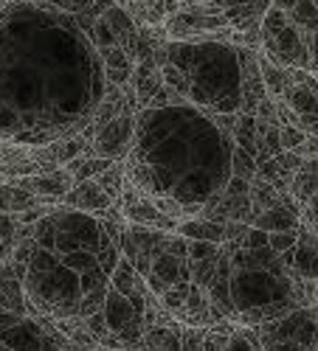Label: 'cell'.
I'll use <instances>...</instances> for the list:
<instances>
[{
  "instance_id": "1",
  "label": "cell",
  "mask_w": 318,
  "mask_h": 351,
  "mask_svg": "<svg viewBox=\"0 0 318 351\" xmlns=\"http://www.w3.org/2000/svg\"><path fill=\"white\" fill-rule=\"evenodd\" d=\"M104 87L102 60L76 17L32 0L0 9V141L43 146L82 132Z\"/></svg>"
},
{
  "instance_id": "2",
  "label": "cell",
  "mask_w": 318,
  "mask_h": 351,
  "mask_svg": "<svg viewBox=\"0 0 318 351\" xmlns=\"http://www.w3.org/2000/svg\"><path fill=\"white\" fill-rule=\"evenodd\" d=\"M231 132L186 101L135 112L124 178L147 197H172L203 211L231 178Z\"/></svg>"
},
{
  "instance_id": "3",
  "label": "cell",
  "mask_w": 318,
  "mask_h": 351,
  "mask_svg": "<svg viewBox=\"0 0 318 351\" xmlns=\"http://www.w3.org/2000/svg\"><path fill=\"white\" fill-rule=\"evenodd\" d=\"M122 230L124 222L51 206L34 222V250L23 276L25 315L79 317L82 298L110 284L122 256Z\"/></svg>"
},
{
  "instance_id": "4",
  "label": "cell",
  "mask_w": 318,
  "mask_h": 351,
  "mask_svg": "<svg viewBox=\"0 0 318 351\" xmlns=\"http://www.w3.org/2000/svg\"><path fill=\"white\" fill-rule=\"evenodd\" d=\"M206 295L212 306L237 326H259L296 306H315L304 295V281L293 278L268 245L242 247L223 242Z\"/></svg>"
},
{
  "instance_id": "5",
  "label": "cell",
  "mask_w": 318,
  "mask_h": 351,
  "mask_svg": "<svg viewBox=\"0 0 318 351\" xmlns=\"http://www.w3.org/2000/svg\"><path fill=\"white\" fill-rule=\"evenodd\" d=\"M152 60L161 82L178 101L209 115L240 112L242 76L237 45L220 40H166L155 45Z\"/></svg>"
},
{
  "instance_id": "6",
  "label": "cell",
  "mask_w": 318,
  "mask_h": 351,
  "mask_svg": "<svg viewBox=\"0 0 318 351\" xmlns=\"http://www.w3.org/2000/svg\"><path fill=\"white\" fill-rule=\"evenodd\" d=\"M259 45L273 65L315 73V0H271Z\"/></svg>"
},
{
  "instance_id": "7",
  "label": "cell",
  "mask_w": 318,
  "mask_h": 351,
  "mask_svg": "<svg viewBox=\"0 0 318 351\" xmlns=\"http://www.w3.org/2000/svg\"><path fill=\"white\" fill-rule=\"evenodd\" d=\"M259 348H304L315 351V306H296L279 317L253 326Z\"/></svg>"
},
{
  "instance_id": "8",
  "label": "cell",
  "mask_w": 318,
  "mask_h": 351,
  "mask_svg": "<svg viewBox=\"0 0 318 351\" xmlns=\"http://www.w3.org/2000/svg\"><path fill=\"white\" fill-rule=\"evenodd\" d=\"M161 25H163V34L169 40H189V43H194V40L228 43L231 32H234L223 14H206V12H197V9L172 12L163 17Z\"/></svg>"
},
{
  "instance_id": "9",
  "label": "cell",
  "mask_w": 318,
  "mask_h": 351,
  "mask_svg": "<svg viewBox=\"0 0 318 351\" xmlns=\"http://www.w3.org/2000/svg\"><path fill=\"white\" fill-rule=\"evenodd\" d=\"M181 9H197L206 14H223L234 32H259V23L271 0H175Z\"/></svg>"
},
{
  "instance_id": "10",
  "label": "cell",
  "mask_w": 318,
  "mask_h": 351,
  "mask_svg": "<svg viewBox=\"0 0 318 351\" xmlns=\"http://www.w3.org/2000/svg\"><path fill=\"white\" fill-rule=\"evenodd\" d=\"M172 230H158V228H144V225H124L122 230V256L130 258V265L138 270V276H147L152 258L166 247Z\"/></svg>"
},
{
  "instance_id": "11",
  "label": "cell",
  "mask_w": 318,
  "mask_h": 351,
  "mask_svg": "<svg viewBox=\"0 0 318 351\" xmlns=\"http://www.w3.org/2000/svg\"><path fill=\"white\" fill-rule=\"evenodd\" d=\"M133 127H135V115L133 112H119L115 119L102 124L93 138H91V155L104 158V160H124L130 152V141H133Z\"/></svg>"
},
{
  "instance_id": "12",
  "label": "cell",
  "mask_w": 318,
  "mask_h": 351,
  "mask_svg": "<svg viewBox=\"0 0 318 351\" xmlns=\"http://www.w3.org/2000/svg\"><path fill=\"white\" fill-rule=\"evenodd\" d=\"M12 183L25 189V191H32V194H37L40 202H45V206H60L63 197L73 186V178H71L68 169L56 166L51 171H37V174H25V178H14Z\"/></svg>"
},
{
  "instance_id": "13",
  "label": "cell",
  "mask_w": 318,
  "mask_h": 351,
  "mask_svg": "<svg viewBox=\"0 0 318 351\" xmlns=\"http://www.w3.org/2000/svg\"><path fill=\"white\" fill-rule=\"evenodd\" d=\"M175 320H181V324H186V326H217L220 320H225V317L212 306V301H209L203 287L189 284L186 301L175 312Z\"/></svg>"
},
{
  "instance_id": "14",
  "label": "cell",
  "mask_w": 318,
  "mask_h": 351,
  "mask_svg": "<svg viewBox=\"0 0 318 351\" xmlns=\"http://www.w3.org/2000/svg\"><path fill=\"white\" fill-rule=\"evenodd\" d=\"M282 101L296 112L299 119V127L307 132V135H315V79L313 82H302V84H291L284 90Z\"/></svg>"
},
{
  "instance_id": "15",
  "label": "cell",
  "mask_w": 318,
  "mask_h": 351,
  "mask_svg": "<svg viewBox=\"0 0 318 351\" xmlns=\"http://www.w3.org/2000/svg\"><path fill=\"white\" fill-rule=\"evenodd\" d=\"M110 197L102 191V186L91 178V180H79L71 186V191L63 197L60 206L65 208H76V211H88V214H102L104 208H110Z\"/></svg>"
},
{
  "instance_id": "16",
  "label": "cell",
  "mask_w": 318,
  "mask_h": 351,
  "mask_svg": "<svg viewBox=\"0 0 318 351\" xmlns=\"http://www.w3.org/2000/svg\"><path fill=\"white\" fill-rule=\"evenodd\" d=\"M107 287L119 289L122 295H127V298H133V301H144V304H147V298L152 295L150 287H147V281H144V276H138V270L130 265V258H124V256H119V261H115V267H113V273H110V284H107Z\"/></svg>"
},
{
  "instance_id": "17",
  "label": "cell",
  "mask_w": 318,
  "mask_h": 351,
  "mask_svg": "<svg viewBox=\"0 0 318 351\" xmlns=\"http://www.w3.org/2000/svg\"><path fill=\"white\" fill-rule=\"evenodd\" d=\"M291 273L299 281H315V233L299 228L296 245L291 250Z\"/></svg>"
},
{
  "instance_id": "18",
  "label": "cell",
  "mask_w": 318,
  "mask_h": 351,
  "mask_svg": "<svg viewBox=\"0 0 318 351\" xmlns=\"http://www.w3.org/2000/svg\"><path fill=\"white\" fill-rule=\"evenodd\" d=\"M253 228H262L265 233H276V230H296L302 222H299V206L296 202H279V206H271L265 211L253 214L251 219Z\"/></svg>"
},
{
  "instance_id": "19",
  "label": "cell",
  "mask_w": 318,
  "mask_h": 351,
  "mask_svg": "<svg viewBox=\"0 0 318 351\" xmlns=\"http://www.w3.org/2000/svg\"><path fill=\"white\" fill-rule=\"evenodd\" d=\"M99 60H102V73H104V82L107 84H115L122 87L130 82L133 76V60L119 48V45H110V48H99Z\"/></svg>"
},
{
  "instance_id": "20",
  "label": "cell",
  "mask_w": 318,
  "mask_h": 351,
  "mask_svg": "<svg viewBox=\"0 0 318 351\" xmlns=\"http://www.w3.org/2000/svg\"><path fill=\"white\" fill-rule=\"evenodd\" d=\"M225 222H214V219H206V217H183L178 219L175 230L172 233H178V237L183 239H203V242H217L223 245L225 242Z\"/></svg>"
},
{
  "instance_id": "21",
  "label": "cell",
  "mask_w": 318,
  "mask_h": 351,
  "mask_svg": "<svg viewBox=\"0 0 318 351\" xmlns=\"http://www.w3.org/2000/svg\"><path fill=\"white\" fill-rule=\"evenodd\" d=\"M287 194L293 197L296 206H307V202H315V158L302 160V166L293 171V178H291Z\"/></svg>"
},
{
  "instance_id": "22",
  "label": "cell",
  "mask_w": 318,
  "mask_h": 351,
  "mask_svg": "<svg viewBox=\"0 0 318 351\" xmlns=\"http://www.w3.org/2000/svg\"><path fill=\"white\" fill-rule=\"evenodd\" d=\"M32 206H40V197H37V194L14 186L12 180H0V211L20 214V211L32 208ZM43 206H45V202H43Z\"/></svg>"
},
{
  "instance_id": "23",
  "label": "cell",
  "mask_w": 318,
  "mask_h": 351,
  "mask_svg": "<svg viewBox=\"0 0 318 351\" xmlns=\"http://www.w3.org/2000/svg\"><path fill=\"white\" fill-rule=\"evenodd\" d=\"M256 65H259V76H262V84H265V93H268L271 99H282L284 90L291 87V76H287V68L273 65L265 53H256Z\"/></svg>"
},
{
  "instance_id": "24",
  "label": "cell",
  "mask_w": 318,
  "mask_h": 351,
  "mask_svg": "<svg viewBox=\"0 0 318 351\" xmlns=\"http://www.w3.org/2000/svg\"><path fill=\"white\" fill-rule=\"evenodd\" d=\"M99 186H102V191L115 202L119 199V194H122V183H124V163L122 160H113L104 171H99L96 178H93Z\"/></svg>"
},
{
  "instance_id": "25",
  "label": "cell",
  "mask_w": 318,
  "mask_h": 351,
  "mask_svg": "<svg viewBox=\"0 0 318 351\" xmlns=\"http://www.w3.org/2000/svg\"><path fill=\"white\" fill-rule=\"evenodd\" d=\"M32 3L40 6V9H45V12H60V14L76 17V14L88 12L93 0H32Z\"/></svg>"
},
{
  "instance_id": "26",
  "label": "cell",
  "mask_w": 318,
  "mask_h": 351,
  "mask_svg": "<svg viewBox=\"0 0 318 351\" xmlns=\"http://www.w3.org/2000/svg\"><path fill=\"white\" fill-rule=\"evenodd\" d=\"M231 174L253 180L256 178V158L248 155L245 149H240V146H234V149H231Z\"/></svg>"
},
{
  "instance_id": "27",
  "label": "cell",
  "mask_w": 318,
  "mask_h": 351,
  "mask_svg": "<svg viewBox=\"0 0 318 351\" xmlns=\"http://www.w3.org/2000/svg\"><path fill=\"white\" fill-rule=\"evenodd\" d=\"M206 326H186L181 324V351H200L203 348Z\"/></svg>"
},
{
  "instance_id": "28",
  "label": "cell",
  "mask_w": 318,
  "mask_h": 351,
  "mask_svg": "<svg viewBox=\"0 0 318 351\" xmlns=\"http://www.w3.org/2000/svg\"><path fill=\"white\" fill-rule=\"evenodd\" d=\"M302 228V225H299ZM299 228L296 230H276V233H268V247L273 253H282L287 247H293L296 245V237H299Z\"/></svg>"
},
{
  "instance_id": "29",
  "label": "cell",
  "mask_w": 318,
  "mask_h": 351,
  "mask_svg": "<svg viewBox=\"0 0 318 351\" xmlns=\"http://www.w3.org/2000/svg\"><path fill=\"white\" fill-rule=\"evenodd\" d=\"M304 138H307V132L299 130V127H293V124H282L279 127V143H282V149H296V146Z\"/></svg>"
},
{
  "instance_id": "30",
  "label": "cell",
  "mask_w": 318,
  "mask_h": 351,
  "mask_svg": "<svg viewBox=\"0 0 318 351\" xmlns=\"http://www.w3.org/2000/svg\"><path fill=\"white\" fill-rule=\"evenodd\" d=\"M237 245H242V247H265V245H268V233H265L262 228L248 225V230L242 233V239H240Z\"/></svg>"
},
{
  "instance_id": "31",
  "label": "cell",
  "mask_w": 318,
  "mask_h": 351,
  "mask_svg": "<svg viewBox=\"0 0 318 351\" xmlns=\"http://www.w3.org/2000/svg\"><path fill=\"white\" fill-rule=\"evenodd\" d=\"M84 320V329H88L96 340H102L110 329H107V324H104V315H102V309L99 312H93V315H88V317H82Z\"/></svg>"
},
{
  "instance_id": "32",
  "label": "cell",
  "mask_w": 318,
  "mask_h": 351,
  "mask_svg": "<svg viewBox=\"0 0 318 351\" xmlns=\"http://www.w3.org/2000/svg\"><path fill=\"white\" fill-rule=\"evenodd\" d=\"M14 233H17V217L0 211V242L14 239Z\"/></svg>"
},
{
  "instance_id": "33",
  "label": "cell",
  "mask_w": 318,
  "mask_h": 351,
  "mask_svg": "<svg viewBox=\"0 0 318 351\" xmlns=\"http://www.w3.org/2000/svg\"><path fill=\"white\" fill-rule=\"evenodd\" d=\"M223 228H225V242H240V239H242V233L248 230V222H234V219H228Z\"/></svg>"
},
{
  "instance_id": "34",
  "label": "cell",
  "mask_w": 318,
  "mask_h": 351,
  "mask_svg": "<svg viewBox=\"0 0 318 351\" xmlns=\"http://www.w3.org/2000/svg\"><path fill=\"white\" fill-rule=\"evenodd\" d=\"M130 3H141V6H158L161 0H130Z\"/></svg>"
},
{
  "instance_id": "35",
  "label": "cell",
  "mask_w": 318,
  "mask_h": 351,
  "mask_svg": "<svg viewBox=\"0 0 318 351\" xmlns=\"http://www.w3.org/2000/svg\"><path fill=\"white\" fill-rule=\"evenodd\" d=\"M6 3H9V0H0V9H3V6H6Z\"/></svg>"
}]
</instances>
